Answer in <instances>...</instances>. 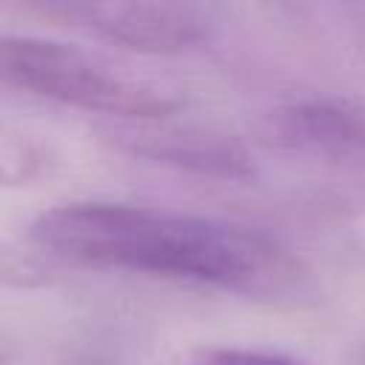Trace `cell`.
Here are the masks:
<instances>
[{"label": "cell", "instance_id": "obj_1", "mask_svg": "<svg viewBox=\"0 0 365 365\" xmlns=\"http://www.w3.org/2000/svg\"><path fill=\"white\" fill-rule=\"evenodd\" d=\"M31 237L80 265L188 279L248 299H291L308 285V265L282 240L174 208L66 202L40 214Z\"/></svg>", "mask_w": 365, "mask_h": 365}, {"label": "cell", "instance_id": "obj_2", "mask_svg": "<svg viewBox=\"0 0 365 365\" xmlns=\"http://www.w3.org/2000/svg\"><path fill=\"white\" fill-rule=\"evenodd\" d=\"M0 74L6 86L34 97L134 123H165L182 108V100L165 88L125 77L74 46L29 34L0 40Z\"/></svg>", "mask_w": 365, "mask_h": 365}, {"label": "cell", "instance_id": "obj_3", "mask_svg": "<svg viewBox=\"0 0 365 365\" xmlns=\"http://www.w3.org/2000/svg\"><path fill=\"white\" fill-rule=\"evenodd\" d=\"M40 17L80 29L97 40L140 54H185L205 46L217 20L211 9L191 3H86L48 0L29 6Z\"/></svg>", "mask_w": 365, "mask_h": 365}, {"label": "cell", "instance_id": "obj_4", "mask_svg": "<svg viewBox=\"0 0 365 365\" xmlns=\"http://www.w3.org/2000/svg\"><path fill=\"white\" fill-rule=\"evenodd\" d=\"M268 137L297 154L365 168V103L351 97H308L268 117Z\"/></svg>", "mask_w": 365, "mask_h": 365}, {"label": "cell", "instance_id": "obj_5", "mask_svg": "<svg viewBox=\"0 0 365 365\" xmlns=\"http://www.w3.org/2000/svg\"><path fill=\"white\" fill-rule=\"evenodd\" d=\"M117 143L137 157L188 174H200L211 180L254 177V157L248 154V148L237 137L214 128L137 123L134 131H117Z\"/></svg>", "mask_w": 365, "mask_h": 365}, {"label": "cell", "instance_id": "obj_6", "mask_svg": "<svg viewBox=\"0 0 365 365\" xmlns=\"http://www.w3.org/2000/svg\"><path fill=\"white\" fill-rule=\"evenodd\" d=\"M202 365H302L294 356L259 348H214L205 354Z\"/></svg>", "mask_w": 365, "mask_h": 365}, {"label": "cell", "instance_id": "obj_7", "mask_svg": "<svg viewBox=\"0 0 365 365\" xmlns=\"http://www.w3.org/2000/svg\"><path fill=\"white\" fill-rule=\"evenodd\" d=\"M348 14H351V23H354V29H356V37H359V43H362V48H365V3L351 6Z\"/></svg>", "mask_w": 365, "mask_h": 365}]
</instances>
